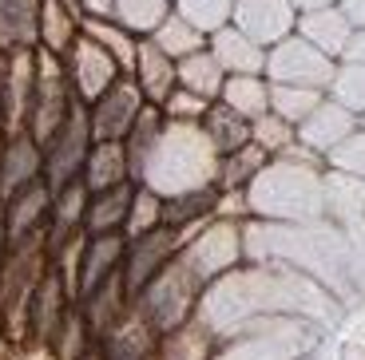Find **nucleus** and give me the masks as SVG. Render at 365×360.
Segmentation results:
<instances>
[{
    "mask_svg": "<svg viewBox=\"0 0 365 360\" xmlns=\"http://www.w3.org/2000/svg\"><path fill=\"white\" fill-rule=\"evenodd\" d=\"M338 12L349 20L354 32H365V0H338Z\"/></svg>",
    "mask_w": 365,
    "mask_h": 360,
    "instance_id": "obj_41",
    "label": "nucleus"
},
{
    "mask_svg": "<svg viewBox=\"0 0 365 360\" xmlns=\"http://www.w3.org/2000/svg\"><path fill=\"white\" fill-rule=\"evenodd\" d=\"M9 253V230H4V210H0V261Z\"/></svg>",
    "mask_w": 365,
    "mask_h": 360,
    "instance_id": "obj_45",
    "label": "nucleus"
},
{
    "mask_svg": "<svg viewBox=\"0 0 365 360\" xmlns=\"http://www.w3.org/2000/svg\"><path fill=\"white\" fill-rule=\"evenodd\" d=\"M207 107L210 103L207 100H199V95H191V91H182V88H175L171 95L163 100V119H171V123H199L202 115H207Z\"/></svg>",
    "mask_w": 365,
    "mask_h": 360,
    "instance_id": "obj_40",
    "label": "nucleus"
},
{
    "mask_svg": "<svg viewBox=\"0 0 365 360\" xmlns=\"http://www.w3.org/2000/svg\"><path fill=\"white\" fill-rule=\"evenodd\" d=\"M131 80H135L143 103H151V107H163V100L175 91V60H167V55L159 52L151 40H139Z\"/></svg>",
    "mask_w": 365,
    "mask_h": 360,
    "instance_id": "obj_19",
    "label": "nucleus"
},
{
    "mask_svg": "<svg viewBox=\"0 0 365 360\" xmlns=\"http://www.w3.org/2000/svg\"><path fill=\"white\" fill-rule=\"evenodd\" d=\"M123 250H128V238L123 234H96L83 242L80 253V273H76V297H88L91 289H100L111 273H119L123 265Z\"/></svg>",
    "mask_w": 365,
    "mask_h": 360,
    "instance_id": "obj_16",
    "label": "nucleus"
},
{
    "mask_svg": "<svg viewBox=\"0 0 365 360\" xmlns=\"http://www.w3.org/2000/svg\"><path fill=\"white\" fill-rule=\"evenodd\" d=\"M235 253H238V226L215 218V222H207L199 234L179 250V261L191 270V277L199 281V285H207Z\"/></svg>",
    "mask_w": 365,
    "mask_h": 360,
    "instance_id": "obj_10",
    "label": "nucleus"
},
{
    "mask_svg": "<svg viewBox=\"0 0 365 360\" xmlns=\"http://www.w3.org/2000/svg\"><path fill=\"white\" fill-rule=\"evenodd\" d=\"M72 103H76V95H72V88H68L64 60L44 52V48H36V75H32V103H28L24 131L44 147L48 139L56 135V127L64 123Z\"/></svg>",
    "mask_w": 365,
    "mask_h": 360,
    "instance_id": "obj_4",
    "label": "nucleus"
},
{
    "mask_svg": "<svg viewBox=\"0 0 365 360\" xmlns=\"http://www.w3.org/2000/svg\"><path fill=\"white\" fill-rule=\"evenodd\" d=\"M60 4H64V9H72L76 16H80V0H60Z\"/></svg>",
    "mask_w": 365,
    "mask_h": 360,
    "instance_id": "obj_47",
    "label": "nucleus"
},
{
    "mask_svg": "<svg viewBox=\"0 0 365 360\" xmlns=\"http://www.w3.org/2000/svg\"><path fill=\"white\" fill-rule=\"evenodd\" d=\"M143 111V95H139L131 75H119L96 103H88V131L91 143H123L131 131L135 115Z\"/></svg>",
    "mask_w": 365,
    "mask_h": 360,
    "instance_id": "obj_8",
    "label": "nucleus"
},
{
    "mask_svg": "<svg viewBox=\"0 0 365 360\" xmlns=\"http://www.w3.org/2000/svg\"><path fill=\"white\" fill-rule=\"evenodd\" d=\"M294 36H302L310 48H318L322 55L338 63L349 48V36H354V28L349 20L338 12V4H329V9H314V12H302L294 20Z\"/></svg>",
    "mask_w": 365,
    "mask_h": 360,
    "instance_id": "obj_17",
    "label": "nucleus"
},
{
    "mask_svg": "<svg viewBox=\"0 0 365 360\" xmlns=\"http://www.w3.org/2000/svg\"><path fill=\"white\" fill-rule=\"evenodd\" d=\"M48 206H52V190L44 179L28 182L24 190H16L9 202H0L4 210V230H9V245L24 242L32 234H44L48 230Z\"/></svg>",
    "mask_w": 365,
    "mask_h": 360,
    "instance_id": "obj_15",
    "label": "nucleus"
},
{
    "mask_svg": "<svg viewBox=\"0 0 365 360\" xmlns=\"http://www.w3.org/2000/svg\"><path fill=\"white\" fill-rule=\"evenodd\" d=\"M341 60H346V63H365V32H354V36H349V48H346Z\"/></svg>",
    "mask_w": 365,
    "mask_h": 360,
    "instance_id": "obj_43",
    "label": "nucleus"
},
{
    "mask_svg": "<svg viewBox=\"0 0 365 360\" xmlns=\"http://www.w3.org/2000/svg\"><path fill=\"white\" fill-rule=\"evenodd\" d=\"M40 151H44V174H40V179L48 182V190H60V186H68L72 179H80L83 159H88V151H91L88 107H83L80 100L68 107L64 123L56 127V135L48 139Z\"/></svg>",
    "mask_w": 365,
    "mask_h": 360,
    "instance_id": "obj_5",
    "label": "nucleus"
},
{
    "mask_svg": "<svg viewBox=\"0 0 365 360\" xmlns=\"http://www.w3.org/2000/svg\"><path fill=\"white\" fill-rule=\"evenodd\" d=\"M32 75H36V52L4 55V123H0V139L24 131L28 103H32Z\"/></svg>",
    "mask_w": 365,
    "mask_h": 360,
    "instance_id": "obj_14",
    "label": "nucleus"
},
{
    "mask_svg": "<svg viewBox=\"0 0 365 360\" xmlns=\"http://www.w3.org/2000/svg\"><path fill=\"white\" fill-rule=\"evenodd\" d=\"M155 226H163V198L135 182V194H131V206H128V222H123V238H128V242L131 238H143V234H151Z\"/></svg>",
    "mask_w": 365,
    "mask_h": 360,
    "instance_id": "obj_38",
    "label": "nucleus"
},
{
    "mask_svg": "<svg viewBox=\"0 0 365 360\" xmlns=\"http://www.w3.org/2000/svg\"><path fill=\"white\" fill-rule=\"evenodd\" d=\"M131 194H135V182H123V186H111L103 194H91L88 210H83V234H123V222H128V206Z\"/></svg>",
    "mask_w": 365,
    "mask_h": 360,
    "instance_id": "obj_23",
    "label": "nucleus"
},
{
    "mask_svg": "<svg viewBox=\"0 0 365 360\" xmlns=\"http://www.w3.org/2000/svg\"><path fill=\"white\" fill-rule=\"evenodd\" d=\"M64 75H68L72 95L88 107V103L100 100L123 72H119L115 60H111L100 44H91L88 36H76V44L64 52Z\"/></svg>",
    "mask_w": 365,
    "mask_h": 360,
    "instance_id": "obj_9",
    "label": "nucleus"
},
{
    "mask_svg": "<svg viewBox=\"0 0 365 360\" xmlns=\"http://www.w3.org/2000/svg\"><path fill=\"white\" fill-rule=\"evenodd\" d=\"M44 174V151L28 131L0 139V202H9L16 190Z\"/></svg>",
    "mask_w": 365,
    "mask_h": 360,
    "instance_id": "obj_13",
    "label": "nucleus"
},
{
    "mask_svg": "<svg viewBox=\"0 0 365 360\" xmlns=\"http://www.w3.org/2000/svg\"><path fill=\"white\" fill-rule=\"evenodd\" d=\"M88 186L80 179H72L68 186L52 190V206H48V234H44V250L60 245L64 238H72L76 230H83V210H88Z\"/></svg>",
    "mask_w": 365,
    "mask_h": 360,
    "instance_id": "obj_20",
    "label": "nucleus"
},
{
    "mask_svg": "<svg viewBox=\"0 0 365 360\" xmlns=\"http://www.w3.org/2000/svg\"><path fill=\"white\" fill-rule=\"evenodd\" d=\"M207 52L215 55V63L227 75H262L266 68V48H258L250 36H242L235 24H222L219 32H210Z\"/></svg>",
    "mask_w": 365,
    "mask_h": 360,
    "instance_id": "obj_18",
    "label": "nucleus"
},
{
    "mask_svg": "<svg viewBox=\"0 0 365 360\" xmlns=\"http://www.w3.org/2000/svg\"><path fill=\"white\" fill-rule=\"evenodd\" d=\"M334 68L338 63L322 55L318 48H310L302 36H286L274 48H266V68L262 80L266 83H290V88H314L326 91L334 80Z\"/></svg>",
    "mask_w": 365,
    "mask_h": 360,
    "instance_id": "obj_6",
    "label": "nucleus"
},
{
    "mask_svg": "<svg viewBox=\"0 0 365 360\" xmlns=\"http://www.w3.org/2000/svg\"><path fill=\"white\" fill-rule=\"evenodd\" d=\"M357 131H361V119L349 115L341 103L322 100L310 115L294 127V139H298L306 151H314V154H322V159H326L329 151H338V147L346 143L349 135H357Z\"/></svg>",
    "mask_w": 365,
    "mask_h": 360,
    "instance_id": "obj_12",
    "label": "nucleus"
},
{
    "mask_svg": "<svg viewBox=\"0 0 365 360\" xmlns=\"http://www.w3.org/2000/svg\"><path fill=\"white\" fill-rule=\"evenodd\" d=\"M199 127H202V135H207V143L215 147L219 159L250 143V123L242 115H235L230 107H222V103H210L207 115L199 119Z\"/></svg>",
    "mask_w": 365,
    "mask_h": 360,
    "instance_id": "obj_30",
    "label": "nucleus"
},
{
    "mask_svg": "<svg viewBox=\"0 0 365 360\" xmlns=\"http://www.w3.org/2000/svg\"><path fill=\"white\" fill-rule=\"evenodd\" d=\"M44 0H0V55L36 52V24Z\"/></svg>",
    "mask_w": 365,
    "mask_h": 360,
    "instance_id": "obj_21",
    "label": "nucleus"
},
{
    "mask_svg": "<svg viewBox=\"0 0 365 360\" xmlns=\"http://www.w3.org/2000/svg\"><path fill=\"white\" fill-rule=\"evenodd\" d=\"M250 143H255L262 154H270V159H274V154H282L286 147L294 143V127L282 123L274 111H266V115L250 119Z\"/></svg>",
    "mask_w": 365,
    "mask_h": 360,
    "instance_id": "obj_39",
    "label": "nucleus"
},
{
    "mask_svg": "<svg viewBox=\"0 0 365 360\" xmlns=\"http://www.w3.org/2000/svg\"><path fill=\"white\" fill-rule=\"evenodd\" d=\"M195 293H199V281L191 277V270H187L179 258H171L155 277L139 289V297L131 301V309H139V321H143L147 329L167 333V329H175V324L187 317Z\"/></svg>",
    "mask_w": 365,
    "mask_h": 360,
    "instance_id": "obj_3",
    "label": "nucleus"
},
{
    "mask_svg": "<svg viewBox=\"0 0 365 360\" xmlns=\"http://www.w3.org/2000/svg\"><path fill=\"white\" fill-rule=\"evenodd\" d=\"M215 174H219V154L207 143L202 127L163 119V131L139 171V186H147L159 198H179V194L210 190Z\"/></svg>",
    "mask_w": 365,
    "mask_h": 360,
    "instance_id": "obj_1",
    "label": "nucleus"
},
{
    "mask_svg": "<svg viewBox=\"0 0 365 360\" xmlns=\"http://www.w3.org/2000/svg\"><path fill=\"white\" fill-rule=\"evenodd\" d=\"M215 103L230 107L235 115H242L250 123V119L270 111V83H266L262 75H227V83H222Z\"/></svg>",
    "mask_w": 365,
    "mask_h": 360,
    "instance_id": "obj_28",
    "label": "nucleus"
},
{
    "mask_svg": "<svg viewBox=\"0 0 365 360\" xmlns=\"http://www.w3.org/2000/svg\"><path fill=\"white\" fill-rule=\"evenodd\" d=\"M326 100L341 103L349 115L361 119L365 115V63H346L341 60L338 68H334V80H329V88H326Z\"/></svg>",
    "mask_w": 365,
    "mask_h": 360,
    "instance_id": "obj_35",
    "label": "nucleus"
},
{
    "mask_svg": "<svg viewBox=\"0 0 365 360\" xmlns=\"http://www.w3.org/2000/svg\"><path fill=\"white\" fill-rule=\"evenodd\" d=\"M222 83H227V72L215 63V55H210L207 48L182 55V60L175 63V88L191 91V95H199V100H207V103L219 100Z\"/></svg>",
    "mask_w": 365,
    "mask_h": 360,
    "instance_id": "obj_26",
    "label": "nucleus"
},
{
    "mask_svg": "<svg viewBox=\"0 0 365 360\" xmlns=\"http://www.w3.org/2000/svg\"><path fill=\"white\" fill-rule=\"evenodd\" d=\"M80 36H88L91 44H100L103 52L115 60V68L123 75H131V68H135V48L139 40L131 36V32H123V28L115 24V20H80Z\"/></svg>",
    "mask_w": 365,
    "mask_h": 360,
    "instance_id": "obj_31",
    "label": "nucleus"
},
{
    "mask_svg": "<svg viewBox=\"0 0 365 360\" xmlns=\"http://www.w3.org/2000/svg\"><path fill=\"white\" fill-rule=\"evenodd\" d=\"M171 12V0H111V20L135 40H147Z\"/></svg>",
    "mask_w": 365,
    "mask_h": 360,
    "instance_id": "obj_32",
    "label": "nucleus"
},
{
    "mask_svg": "<svg viewBox=\"0 0 365 360\" xmlns=\"http://www.w3.org/2000/svg\"><path fill=\"white\" fill-rule=\"evenodd\" d=\"M111 20V0H80V20Z\"/></svg>",
    "mask_w": 365,
    "mask_h": 360,
    "instance_id": "obj_42",
    "label": "nucleus"
},
{
    "mask_svg": "<svg viewBox=\"0 0 365 360\" xmlns=\"http://www.w3.org/2000/svg\"><path fill=\"white\" fill-rule=\"evenodd\" d=\"M0 123H4V55H0Z\"/></svg>",
    "mask_w": 365,
    "mask_h": 360,
    "instance_id": "obj_46",
    "label": "nucleus"
},
{
    "mask_svg": "<svg viewBox=\"0 0 365 360\" xmlns=\"http://www.w3.org/2000/svg\"><path fill=\"white\" fill-rule=\"evenodd\" d=\"M247 214L258 218H286V222H310L326 214V194H322V171L294 166V162L270 159L258 171V179L247 190Z\"/></svg>",
    "mask_w": 365,
    "mask_h": 360,
    "instance_id": "obj_2",
    "label": "nucleus"
},
{
    "mask_svg": "<svg viewBox=\"0 0 365 360\" xmlns=\"http://www.w3.org/2000/svg\"><path fill=\"white\" fill-rule=\"evenodd\" d=\"M80 182L88 186V194H103L111 186L131 182L123 143H91L88 159H83V171H80Z\"/></svg>",
    "mask_w": 365,
    "mask_h": 360,
    "instance_id": "obj_22",
    "label": "nucleus"
},
{
    "mask_svg": "<svg viewBox=\"0 0 365 360\" xmlns=\"http://www.w3.org/2000/svg\"><path fill=\"white\" fill-rule=\"evenodd\" d=\"M147 40H151V44H155L159 52L167 55V60H175V63H179L182 55L202 52V48H207V36H202L199 28H191L182 16H175V12H167V20H163V24H159Z\"/></svg>",
    "mask_w": 365,
    "mask_h": 360,
    "instance_id": "obj_34",
    "label": "nucleus"
},
{
    "mask_svg": "<svg viewBox=\"0 0 365 360\" xmlns=\"http://www.w3.org/2000/svg\"><path fill=\"white\" fill-rule=\"evenodd\" d=\"M68 289H64V281L56 277L52 270L40 277V285H36V293H32V301H28V321H32V329H36V337L40 341H48V337L64 324V313H68Z\"/></svg>",
    "mask_w": 365,
    "mask_h": 360,
    "instance_id": "obj_25",
    "label": "nucleus"
},
{
    "mask_svg": "<svg viewBox=\"0 0 365 360\" xmlns=\"http://www.w3.org/2000/svg\"><path fill=\"white\" fill-rule=\"evenodd\" d=\"M131 301L128 293H123V277L119 273H111L108 281H103L100 289H91L88 297H83V324H88L91 333H111L123 317H128Z\"/></svg>",
    "mask_w": 365,
    "mask_h": 360,
    "instance_id": "obj_24",
    "label": "nucleus"
},
{
    "mask_svg": "<svg viewBox=\"0 0 365 360\" xmlns=\"http://www.w3.org/2000/svg\"><path fill=\"white\" fill-rule=\"evenodd\" d=\"M294 20H298V12L286 0H235V9H230V24L258 48H274L278 40L294 36Z\"/></svg>",
    "mask_w": 365,
    "mask_h": 360,
    "instance_id": "obj_11",
    "label": "nucleus"
},
{
    "mask_svg": "<svg viewBox=\"0 0 365 360\" xmlns=\"http://www.w3.org/2000/svg\"><path fill=\"white\" fill-rule=\"evenodd\" d=\"M159 131H163V111L151 107V103H143V111L135 115L131 131L123 135V154H128L131 182H139V171H143V162H147V154H151V147H155Z\"/></svg>",
    "mask_w": 365,
    "mask_h": 360,
    "instance_id": "obj_33",
    "label": "nucleus"
},
{
    "mask_svg": "<svg viewBox=\"0 0 365 360\" xmlns=\"http://www.w3.org/2000/svg\"><path fill=\"white\" fill-rule=\"evenodd\" d=\"M322 100H326V91L290 88V83H270V111L282 119V123H290V127H298Z\"/></svg>",
    "mask_w": 365,
    "mask_h": 360,
    "instance_id": "obj_36",
    "label": "nucleus"
},
{
    "mask_svg": "<svg viewBox=\"0 0 365 360\" xmlns=\"http://www.w3.org/2000/svg\"><path fill=\"white\" fill-rule=\"evenodd\" d=\"M191 238L195 234L175 230V226H155L151 234L131 238L128 250H123V265H119V277H123V293H128V301H135L139 289L155 277L171 258H179V250L191 242Z\"/></svg>",
    "mask_w": 365,
    "mask_h": 360,
    "instance_id": "obj_7",
    "label": "nucleus"
},
{
    "mask_svg": "<svg viewBox=\"0 0 365 360\" xmlns=\"http://www.w3.org/2000/svg\"><path fill=\"white\" fill-rule=\"evenodd\" d=\"M286 4L302 16V12H314V9H329V4H338V0H286Z\"/></svg>",
    "mask_w": 365,
    "mask_h": 360,
    "instance_id": "obj_44",
    "label": "nucleus"
},
{
    "mask_svg": "<svg viewBox=\"0 0 365 360\" xmlns=\"http://www.w3.org/2000/svg\"><path fill=\"white\" fill-rule=\"evenodd\" d=\"M361 131H365V115H361Z\"/></svg>",
    "mask_w": 365,
    "mask_h": 360,
    "instance_id": "obj_48",
    "label": "nucleus"
},
{
    "mask_svg": "<svg viewBox=\"0 0 365 360\" xmlns=\"http://www.w3.org/2000/svg\"><path fill=\"white\" fill-rule=\"evenodd\" d=\"M230 9H235V0H171L175 16H182L191 28H199L202 36L230 24Z\"/></svg>",
    "mask_w": 365,
    "mask_h": 360,
    "instance_id": "obj_37",
    "label": "nucleus"
},
{
    "mask_svg": "<svg viewBox=\"0 0 365 360\" xmlns=\"http://www.w3.org/2000/svg\"><path fill=\"white\" fill-rule=\"evenodd\" d=\"M76 36H80V16L72 9H64L60 0H44L40 4V24H36V48L64 60V52L76 44Z\"/></svg>",
    "mask_w": 365,
    "mask_h": 360,
    "instance_id": "obj_27",
    "label": "nucleus"
},
{
    "mask_svg": "<svg viewBox=\"0 0 365 360\" xmlns=\"http://www.w3.org/2000/svg\"><path fill=\"white\" fill-rule=\"evenodd\" d=\"M266 162H270V154H262L255 143L222 154V159H219V174H215V190H219V194H242V190L258 179V171H262Z\"/></svg>",
    "mask_w": 365,
    "mask_h": 360,
    "instance_id": "obj_29",
    "label": "nucleus"
}]
</instances>
